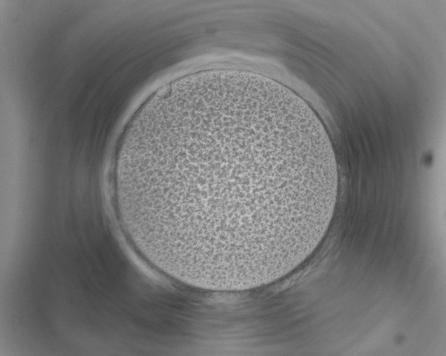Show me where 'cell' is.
I'll use <instances>...</instances> for the list:
<instances>
[{
	"label": "cell",
	"instance_id": "obj_1",
	"mask_svg": "<svg viewBox=\"0 0 446 356\" xmlns=\"http://www.w3.org/2000/svg\"><path fill=\"white\" fill-rule=\"evenodd\" d=\"M127 179L143 256L176 278L228 287L288 272L321 184L307 115L232 89L189 93L143 122Z\"/></svg>",
	"mask_w": 446,
	"mask_h": 356
}]
</instances>
